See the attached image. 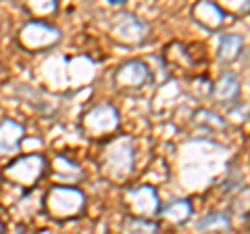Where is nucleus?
Here are the masks:
<instances>
[{"label":"nucleus","instance_id":"6","mask_svg":"<svg viewBox=\"0 0 250 234\" xmlns=\"http://www.w3.org/2000/svg\"><path fill=\"white\" fill-rule=\"evenodd\" d=\"M111 36L121 44L138 46V44H142L146 40L148 25H146V21L138 19L136 15L119 13L111 23Z\"/></svg>","mask_w":250,"mask_h":234},{"label":"nucleus","instance_id":"3","mask_svg":"<svg viewBox=\"0 0 250 234\" xmlns=\"http://www.w3.org/2000/svg\"><path fill=\"white\" fill-rule=\"evenodd\" d=\"M117 126H119V113L108 103L92 107L88 113L82 115V123H80L82 134L88 138H94V140L108 138L111 134H115Z\"/></svg>","mask_w":250,"mask_h":234},{"label":"nucleus","instance_id":"7","mask_svg":"<svg viewBox=\"0 0 250 234\" xmlns=\"http://www.w3.org/2000/svg\"><path fill=\"white\" fill-rule=\"evenodd\" d=\"M104 167L113 178H123L129 174L134 167V155H131V146L127 140H115L108 146Z\"/></svg>","mask_w":250,"mask_h":234},{"label":"nucleus","instance_id":"1","mask_svg":"<svg viewBox=\"0 0 250 234\" xmlns=\"http://www.w3.org/2000/svg\"><path fill=\"white\" fill-rule=\"evenodd\" d=\"M44 211L48 213L52 220L67 222L73 217H80L85 207V194L75 188V186H52V188L44 194L42 201Z\"/></svg>","mask_w":250,"mask_h":234},{"label":"nucleus","instance_id":"15","mask_svg":"<svg viewBox=\"0 0 250 234\" xmlns=\"http://www.w3.org/2000/svg\"><path fill=\"white\" fill-rule=\"evenodd\" d=\"M123 234H161L159 224L142 217H129L123 226Z\"/></svg>","mask_w":250,"mask_h":234},{"label":"nucleus","instance_id":"18","mask_svg":"<svg viewBox=\"0 0 250 234\" xmlns=\"http://www.w3.org/2000/svg\"><path fill=\"white\" fill-rule=\"evenodd\" d=\"M15 234H29V230H25V228H23V226H19V228L15 230Z\"/></svg>","mask_w":250,"mask_h":234},{"label":"nucleus","instance_id":"2","mask_svg":"<svg viewBox=\"0 0 250 234\" xmlns=\"http://www.w3.org/2000/svg\"><path fill=\"white\" fill-rule=\"evenodd\" d=\"M44 169H46V159L38 153H29L25 157L11 161L2 171V178L23 190H29L42 180Z\"/></svg>","mask_w":250,"mask_h":234},{"label":"nucleus","instance_id":"5","mask_svg":"<svg viewBox=\"0 0 250 234\" xmlns=\"http://www.w3.org/2000/svg\"><path fill=\"white\" fill-rule=\"evenodd\" d=\"M125 207L129 209L131 217H142V220H150L161 213V201L154 186H138L125 190Z\"/></svg>","mask_w":250,"mask_h":234},{"label":"nucleus","instance_id":"4","mask_svg":"<svg viewBox=\"0 0 250 234\" xmlns=\"http://www.w3.org/2000/svg\"><path fill=\"white\" fill-rule=\"evenodd\" d=\"M61 40V32L46 21H29L19 32V44L31 52L52 48Z\"/></svg>","mask_w":250,"mask_h":234},{"label":"nucleus","instance_id":"14","mask_svg":"<svg viewBox=\"0 0 250 234\" xmlns=\"http://www.w3.org/2000/svg\"><path fill=\"white\" fill-rule=\"evenodd\" d=\"M163 217H167L169 222H175V224H184L188 217L192 215V207L188 201H173L169 203L167 207H161V213Z\"/></svg>","mask_w":250,"mask_h":234},{"label":"nucleus","instance_id":"17","mask_svg":"<svg viewBox=\"0 0 250 234\" xmlns=\"http://www.w3.org/2000/svg\"><path fill=\"white\" fill-rule=\"evenodd\" d=\"M27 9L29 11H38L40 15H44V13H52L54 9H57V2H46V4H36V2H31V4H27Z\"/></svg>","mask_w":250,"mask_h":234},{"label":"nucleus","instance_id":"19","mask_svg":"<svg viewBox=\"0 0 250 234\" xmlns=\"http://www.w3.org/2000/svg\"><path fill=\"white\" fill-rule=\"evenodd\" d=\"M4 232V226H2V220H0V234Z\"/></svg>","mask_w":250,"mask_h":234},{"label":"nucleus","instance_id":"12","mask_svg":"<svg viewBox=\"0 0 250 234\" xmlns=\"http://www.w3.org/2000/svg\"><path fill=\"white\" fill-rule=\"evenodd\" d=\"M242 36L238 34H225L221 36V44H219V59L225 61V63H231V61H236L242 52Z\"/></svg>","mask_w":250,"mask_h":234},{"label":"nucleus","instance_id":"16","mask_svg":"<svg viewBox=\"0 0 250 234\" xmlns=\"http://www.w3.org/2000/svg\"><path fill=\"white\" fill-rule=\"evenodd\" d=\"M80 165L73 161H69L67 157H57L54 159V176L59 178V180H67V174L69 169H77Z\"/></svg>","mask_w":250,"mask_h":234},{"label":"nucleus","instance_id":"20","mask_svg":"<svg viewBox=\"0 0 250 234\" xmlns=\"http://www.w3.org/2000/svg\"><path fill=\"white\" fill-rule=\"evenodd\" d=\"M246 59H248V63H250V48H248V52H246Z\"/></svg>","mask_w":250,"mask_h":234},{"label":"nucleus","instance_id":"13","mask_svg":"<svg viewBox=\"0 0 250 234\" xmlns=\"http://www.w3.org/2000/svg\"><path fill=\"white\" fill-rule=\"evenodd\" d=\"M198 230L205 232V234H223V232L229 230V217L221 211L210 213L205 217V220L198 222Z\"/></svg>","mask_w":250,"mask_h":234},{"label":"nucleus","instance_id":"10","mask_svg":"<svg viewBox=\"0 0 250 234\" xmlns=\"http://www.w3.org/2000/svg\"><path fill=\"white\" fill-rule=\"evenodd\" d=\"M23 136H25V128L21 123L13 119H4L0 123V157L17 151Z\"/></svg>","mask_w":250,"mask_h":234},{"label":"nucleus","instance_id":"8","mask_svg":"<svg viewBox=\"0 0 250 234\" xmlns=\"http://www.w3.org/2000/svg\"><path fill=\"white\" fill-rule=\"evenodd\" d=\"M150 80H152L150 69L140 59L125 61L115 71V84L119 86V88H142V86L150 84Z\"/></svg>","mask_w":250,"mask_h":234},{"label":"nucleus","instance_id":"11","mask_svg":"<svg viewBox=\"0 0 250 234\" xmlns=\"http://www.w3.org/2000/svg\"><path fill=\"white\" fill-rule=\"evenodd\" d=\"M213 94L221 105H233L236 103L238 96H240V82H238L236 73L225 71L221 77H219V82L215 84Z\"/></svg>","mask_w":250,"mask_h":234},{"label":"nucleus","instance_id":"9","mask_svg":"<svg viewBox=\"0 0 250 234\" xmlns=\"http://www.w3.org/2000/svg\"><path fill=\"white\" fill-rule=\"evenodd\" d=\"M192 17L196 19L200 25H205L210 32H217V29L223 27L228 15L221 6H217L215 2H196L192 6Z\"/></svg>","mask_w":250,"mask_h":234}]
</instances>
